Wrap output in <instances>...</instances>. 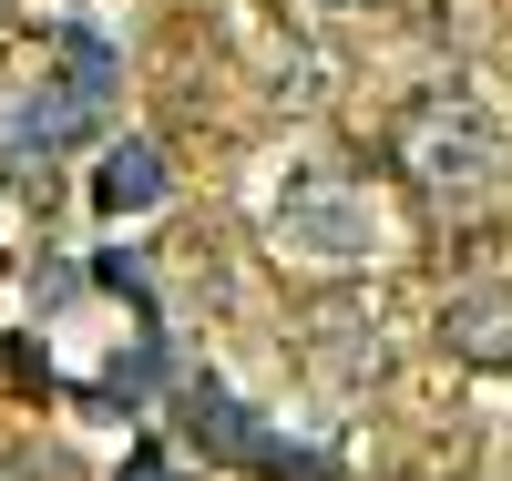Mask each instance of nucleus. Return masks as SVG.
<instances>
[{
	"label": "nucleus",
	"instance_id": "6",
	"mask_svg": "<svg viewBox=\"0 0 512 481\" xmlns=\"http://www.w3.org/2000/svg\"><path fill=\"white\" fill-rule=\"evenodd\" d=\"M0 481H31V471H21V461H0Z\"/></svg>",
	"mask_w": 512,
	"mask_h": 481
},
{
	"label": "nucleus",
	"instance_id": "1",
	"mask_svg": "<svg viewBox=\"0 0 512 481\" xmlns=\"http://www.w3.org/2000/svg\"><path fill=\"white\" fill-rule=\"evenodd\" d=\"M390 174L420 205H482L502 185V123L472 93H420L390 123Z\"/></svg>",
	"mask_w": 512,
	"mask_h": 481
},
{
	"label": "nucleus",
	"instance_id": "2",
	"mask_svg": "<svg viewBox=\"0 0 512 481\" xmlns=\"http://www.w3.org/2000/svg\"><path fill=\"white\" fill-rule=\"evenodd\" d=\"M277 246L308 267H369L390 246V195L369 174H297L277 195Z\"/></svg>",
	"mask_w": 512,
	"mask_h": 481
},
{
	"label": "nucleus",
	"instance_id": "4",
	"mask_svg": "<svg viewBox=\"0 0 512 481\" xmlns=\"http://www.w3.org/2000/svg\"><path fill=\"white\" fill-rule=\"evenodd\" d=\"M441 348L461 369H512V287L482 277V287H451L441 297Z\"/></svg>",
	"mask_w": 512,
	"mask_h": 481
},
{
	"label": "nucleus",
	"instance_id": "5",
	"mask_svg": "<svg viewBox=\"0 0 512 481\" xmlns=\"http://www.w3.org/2000/svg\"><path fill=\"white\" fill-rule=\"evenodd\" d=\"M164 205V154L134 134V144H103L93 164V215H154Z\"/></svg>",
	"mask_w": 512,
	"mask_h": 481
},
{
	"label": "nucleus",
	"instance_id": "3",
	"mask_svg": "<svg viewBox=\"0 0 512 481\" xmlns=\"http://www.w3.org/2000/svg\"><path fill=\"white\" fill-rule=\"evenodd\" d=\"M103 52L93 41H72V82H31V93H11V113H0V154L31 164V154H62L93 134V113H103Z\"/></svg>",
	"mask_w": 512,
	"mask_h": 481
}]
</instances>
